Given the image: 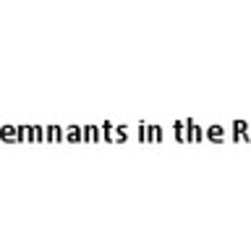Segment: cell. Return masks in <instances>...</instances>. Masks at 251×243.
<instances>
[]
</instances>
